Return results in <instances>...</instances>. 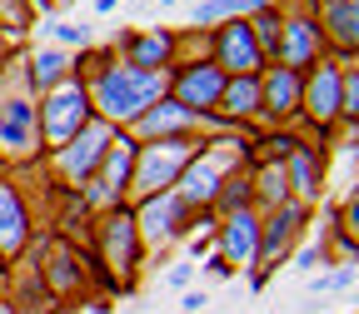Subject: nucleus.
<instances>
[{
	"label": "nucleus",
	"mask_w": 359,
	"mask_h": 314,
	"mask_svg": "<svg viewBox=\"0 0 359 314\" xmlns=\"http://www.w3.org/2000/svg\"><path fill=\"white\" fill-rule=\"evenodd\" d=\"M190 160H195V145L185 140V135H175V140H155L150 150H140V160H135L130 190L145 195V200H150V195H165Z\"/></svg>",
	"instance_id": "2"
},
{
	"label": "nucleus",
	"mask_w": 359,
	"mask_h": 314,
	"mask_svg": "<svg viewBox=\"0 0 359 314\" xmlns=\"http://www.w3.org/2000/svg\"><path fill=\"white\" fill-rule=\"evenodd\" d=\"M215 105H224V115H230V120L255 115V110H259V75H235V80H224V90H219Z\"/></svg>",
	"instance_id": "15"
},
{
	"label": "nucleus",
	"mask_w": 359,
	"mask_h": 314,
	"mask_svg": "<svg viewBox=\"0 0 359 314\" xmlns=\"http://www.w3.org/2000/svg\"><path fill=\"white\" fill-rule=\"evenodd\" d=\"M215 70H235V75H255L259 70V40L245 20H230L215 40Z\"/></svg>",
	"instance_id": "5"
},
{
	"label": "nucleus",
	"mask_w": 359,
	"mask_h": 314,
	"mask_svg": "<svg viewBox=\"0 0 359 314\" xmlns=\"http://www.w3.org/2000/svg\"><path fill=\"white\" fill-rule=\"evenodd\" d=\"M299 100H309V115L314 120H330L339 110V70L334 65H320V75L299 90Z\"/></svg>",
	"instance_id": "14"
},
{
	"label": "nucleus",
	"mask_w": 359,
	"mask_h": 314,
	"mask_svg": "<svg viewBox=\"0 0 359 314\" xmlns=\"http://www.w3.org/2000/svg\"><path fill=\"white\" fill-rule=\"evenodd\" d=\"M105 150H110V125L100 120H90L80 135H75V140H65V150H60V170L70 175V179H85L90 170H95L100 160H105Z\"/></svg>",
	"instance_id": "6"
},
{
	"label": "nucleus",
	"mask_w": 359,
	"mask_h": 314,
	"mask_svg": "<svg viewBox=\"0 0 359 314\" xmlns=\"http://www.w3.org/2000/svg\"><path fill=\"white\" fill-rule=\"evenodd\" d=\"M290 179H294L299 195H314V190H320V155L299 145V155L290 160Z\"/></svg>",
	"instance_id": "21"
},
{
	"label": "nucleus",
	"mask_w": 359,
	"mask_h": 314,
	"mask_svg": "<svg viewBox=\"0 0 359 314\" xmlns=\"http://www.w3.org/2000/svg\"><path fill=\"white\" fill-rule=\"evenodd\" d=\"M299 90H304L299 70L275 65V70L259 80V105H264V115H269V120H290V115L299 110Z\"/></svg>",
	"instance_id": "7"
},
{
	"label": "nucleus",
	"mask_w": 359,
	"mask_h": 314,
	"mask_svg": "<svg viewBox=\"0 0 359 314\" xmlns=\"http://www.w3.org/2000/svg\"><path fill=\"white\" fill-rule=\"evenodd\" d=\"M45 120V140L50 145H65V140H75V135L90 125V100H85V90H80V80H60L55 90H50V100H45V110H40Z\"/></svg>",
	"instance_id": "3"
},
{
	"label": "nucleus",
	"mask_w": 359,
	"mask_h": 314,
	"mask_svg": "<svg viewBox=\"0 0 359 314\" xmlns=\"http://www.w3.org/2000/svg\"><path fill=\"white\" fill-rule=\"evenodd\" d=\"M180 214H185V200H180L175 190L150 195V200L140 205V230H145V240H150V245L170 240V235H175V224H180Z\"/></svg>",
	"instance_id": "10"
},
{
	"label": "nucleus",
	"mask_w": 359,
	"mask_h": 314,
	"mask_svg": "<svg viewBox=\"0 0 359 314\" xmlns=\"http://www.w3.org/2000/svg\"><path fill=\"white\" fill-rule=\"evenodd\" d=\"M0 6H6V0H0Z\"/></svg>",
	"instance_id": "31"
},
{
	"label": "nucleus",
	"mask_w": 359,
	"mask_h": 314,
	"mask_svg": "<svg viewBox=\"0 0 359 314\" xmlns=\"http://www.w3.org/2000/svg\"><path fill=\"white\" fill-rule=\"evenodd\" d=\"M0 314H15V309H11V304H0Z\"/></svg>",
	"instance_id": "29"
},
{
	"label": "nucleus",
	"mask_w": 359,
	"mask_h": 314,
	"mask_svg": "<svg viewBox=\"0 0 359 314\" xmlns=\"http://www.w3.org/2000/svg\"><path fill=\"white\" fill-rule=\"evenodd\" d=\"M299 224H304V205H299V200H285V205L275 210V219H269V230L259 235L255 254H264V259H280V254H285V245L299 235Z\"/></svg>",
	"instance_id": "11"
},
{
	"label": "nucleus",
	"mask_w": 359,
	"mask_h": 314,
	"mask_svg": "<svg viewBox=\"0 0 359 314\" xmlns=\"http://www.w3.org/2000/svg\"><path fill=\"white\" fill-rule=\"evenodd\" d=\"M105 175H95V190H90V200L95 205H110L120 190H125V179H130V145L125 140H110V150H105Z\"/></svg>",
	"instance_id": "13"
},
{
	"label": "nucleus",
	"mask_w": 359,
	"mask_h": 314,
	"mask_svg": "<svg viewBox=\"0 0 359 314\" xmlns=\"http://www.w3.org/2000/svg\"><path fill=\"white\" fill-rule=\"evenodd\" d=\"M65 55H55V50H40L35 55V85H45V90H55L60 80H65Z\"/></svg>",
	"instance_id": "22"
},
{
	"label": "nucleus",
	"mask_w": 359,
	"mask_h": 314,
	"mask_svg": "<svg viewBox=\"0 0 359 314\" xmlns=\"http://www.w3.org/2000/svg\"><path fill=\"white\" fill-rule=\"evenodd\" d=\"M255 245H259L255 214H250V210H235L230 219H224V250L240 254V259H250V254H255Z\"/></svg>",
	"instance_id": "18"
},
{
	"label": "nucleus",
	"mask_w": 359,
	"mask_h": 314,
	"mask_svg": "<svg viewBox=\"0 0 359 314\" xmlns=\"http://www.w3.org/2000/svg\"><path fill=\"white\" fill-rule=\"evenodd\" d=\"M160 6H175V0H160Z\"/></svg>",
	"instance_id": "30"
},
{
	"label": "nucleus",
	"mask_w": 359,
	"mask_h": 314,
	"mask_svg": "<svg viewBox=\"0 0 359 314\" xmlns=\"http://www.w3.org/2000/svg\"><path fill=\"white\" fill-rule=\"evenodd\" d=\"M165 75L160 70H135V65H115L95 80V105L105 120H140L160 95H165Z\"/></svg>",
	"instance_id": "1"
},
{
	"label": "nucleus",
	"mask_w": 359,
	"mask_h": 314,
	"mask_svg": "<svg viewBox=\"0 0 359 314\" xmlns=\"http://www.w3.org/2000/svg\"><path fill=\"white\" fill-rule=\"evenodd\" d=\"M200 115L185 110V105H175V100H155L140 120H135V130L140 135H155V140H175V130H190Z\"/></svg>",
	"instance_id": "12"
},
{
	"label": "nucleus",
	"mask_w": 359,
	"mask_h": 314,
	"mask_svg": "<svg viewBox=\"0 0 359 314\" xmlns=\"http://www.w3.org/2000/svg\"><path fill=\"white\" fill-rule=\"evenodd\" d=\"M25 245V210L11 185H0V254H15Z\"/></svg>",
	"instance_id": "16"
},
{
	"label": "nucleus",
	"mask_w": 359,
	"mask_h": 314,
	"mask_svg": "<svg viewBox=\"0 0 359 314\" xmlns=\"http://www.w3.org/2000/svg\"><path fill=\"white\" fill-rule=\"evenodd\" d=\"M95 6H100V15H105V11H115V6H120V0H95Z\"/></svg>",
	"instance_id": "28"
},
{
	"label": "nucleus",
	"mask_w": 359,
	"mask_h": 314,
	"mask_svg": "<svg viewBox=\"0 0 359 314\" xmlns=\"http://www.w3.org/2000/svg\"><path fill=\"white\" fill-rule=\"evenodd\" d=\"M219 90H224V75L215 65H190V70H180V80H175V105L205 115L219 100Z\"/></svg>",
	"instance_id": "8"
},
{
	"label": "nucleus",
	"mask_w": 359,
	"mask_h": 314,
	"mask_svg": "<svg viewBox=\"0 0 359 314\" xmlns=\"http://www.w3.org/2000/svg\"><path fill=\"white\" fill-rule=\"evenodd\" d=\"M0 145H6V155H30V145H35V110H30L25 95L0 100Z\"/></svg>",
	"instance_id": "9"
},
{
	"label": "nucleus",
	"mask_w": 359,
	"mask_h": 314,
	"mask_svg": "<svg viewBox=\"0 0 359 314\" xmlns=\"http://www.w3.org/2000/svg\"><path fill=\"white\" fill-rule=\"evenodd\" d=\"M240 11H250L245 0H205V6L195 11V20H200V25H210V20H235Z\"/></svg>",
	"instance_id": "23"
},
{
	"label": "nucleus",
	"mask_w": 359,
	"mask_h": 314,
	"mask_svg": "<svg viewBox=\"0 0 359 314\" xmlns=\"http://www.w3.org/2000/svg\"><path fill=\"white\" fill-rule=\"evenodd\" d=\"M325 25H330V35L344 45V50H354V0H330Z\"/></svg>",
	"instance_id": "20"
},
{
	"label": "nucleus",
	"mask_w": 359,
	"mask_h": 314,
	"mask_svg": "<svg viewBox=\"0 0 359 314\" xmlns=\"http://www.w3.org/2000/svg\"><path fill=\"white\" fill-rule=\"evenodd\" d=\"M230 150L235 145H210V150H195V160L180 170V179H175V195L185 200V205H200V200H210L215 190H219V175H224V165H230Z\"/></svg>",
	"instance_id": "4"
},
{
	"label": "nucleus",
	"mask_w": 359,
	"mask_h": 314,
	"mask_svg": "<svg viewBox=\"0 0 359 314\" xmlns=\"http://www.w3.org/2000/svg\"><path fill=\"white\" fill-rule=\"evenodd\" d=\"M50 285H75V259L70 254H60V259H50Z\"/></svg>",
	"instance_id": "24"
},
{
	"label": "nucleus",
	"mask_w": 359,
	"mask_h": 314,
	"mask_svg": "<svg viewBox=\"0 0 359 314\" xmlns=\"http://www.w3.org/2000/svg\"><path fill=\"white\" fill-rule=\"evenodd\" d=\"M264 200L285 205V170H264Z\"/></svg>",
	"instance_id": "25"
},
{
	"label": "nucleus",
	"mask_w": 359,
	"mask_h": 314,
	"mask_svg": "<svg viewBox=\"0 0 359 314\" xmlns=\"http://www.w3.org/2000/svg\"><path fill=\"white\" fill-rule=\"evenodd\" d=\"M50 35H55L60 45H85V25H55Z\"/></svg>",
	"instance_id": "27"
},
{
	"label": "nucleus",
	"mask_w": 359,
	"mask_h": 314,
	"mask_svg": "<svg viewBox=\"0 0 359 314\" xmlns=\"http://www.w3.org/2000/svg\"><path fill=\"white\" fill-rule=\"evenodd\" d=\"M280 45H285V65H290V70H294V65H309V60H314V25H309V20L285 25Z\"/></svg>",
	"instance_id": "19"
},
{
	"label": "nucleus",
	"mask_w": 359,
	"mask_h": 314,
	"mask_svg": "<svg viewBox=\"0 0 359 314\" xmlns=\"http://www.w3.org/2000/svg\"><path fill=\"white\" fill-rule=\"evenodd\" d=\"M245 200H250V179H235L230 195L219 200V210H230V214H235V210H245Z\"/></svg>",
	"instance_id": "26"
},
{
	"label": "nucleus",
	"mask_w": 359,
	"mask_h": 314,
	"mask_svg": "<svg viewBox=\"0 0 359 314\" xmlns=\"http://www.w3.org/2000/svg\"><path fill=\"white\" fill-rule=\"evenodd\" d=\"M170 50H175V35H170V30L135 35V40H130V65H135V70H155V65H160Z\"/></svg>",
	"instance_id": "17"
}]
</instances>
